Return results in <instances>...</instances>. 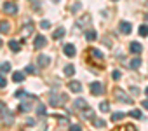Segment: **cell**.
Returning a JSON list of instances; mask_svg holds the SVG:
<instances>
[{"label":"cell","instance_id":"6da1fadb","mask_svg":"<svg viewBox=\"0 0 148 131\" xmlns=\"http://www.w3.org/2000/svg\"><path fill=\"white\" fill-rule=\"evenodd\" d=\"M66 100H68L66 94H63V93H54V94H51L49 103H51V107H61Z\"/></svg>","mask_w":148,"mask_h":131},{"label":"cell","instance_id":"7a4b0ae2","mask_svg":"<svg viewBox=\"0 0 148 131\" xmlns=\"http://www.w3.org/2000/svg\"><path fill=\"white\" fill-rule=\"evenodd\" d=\"M0 112H2V117H4V121H5V124H7V126H11V124L14 122V117H12V114L9 112V108H7L4 103H0Z\"/></svg>","mask_w":148,"mask_h":131},{"label":"cell","instance_id":"3957f363","mask_svg":"<svg viewBox=\"0 0 148 131\" xmlns=\"http://www.w3.org/2000/svg\"><path fill=\"white\" fill-rule=\"evenodd\" d=\"M4 12H5V14H12V16H14V14L18 12V6H16L14 2H5V4H4Z\"/></svg>","mask_w":148,"mask_h":131},{"label":"cell","instance_id":"277c9868","mask_svg":"<svg viewBox=\"0 0 148 131\" xmlns=\"http://www.w3.org/2000/svg\"><path fill=\"white\" fill-rule=\"evenodd\" d=\"M68 89L71 93H82V84L79 81H70L68 82Z\"/></svg>","mask_w":148,"mask_h":131},{"label":"cell","instance_id":"5b68a950","mask_svg":"<svg viewBox=\"0 0 148 131\" xmlns=\"http://www.w3.org/2000/svg\"><path fill=\"white\" fill-rule=\"evenodd\" d=\"M91 93H92L94 96L103 94V84H101V82H92V84H91Z\"/></svg>","mask_w":148,"mask_h":131},{"label":"cell","instance_id":"8992f818","mask_svg":"<svg viewBox=\"0 0 148 131\" xmlns=\"http://www.w3.org/2000/svg\"><path fill=\"white\" fill-rule=\"evenodd\" d=\"M45 44H47L45 37H44V35H37V37H35V42H33V47H35V49H42Z\"/></svg>","mask_w":148,"mask_h":131},{"label":"cell","instance_id":"52a82bcc","mask_svg":"<svg viewBox=\"0 0 148 131\" xmlns=\"http://www.w3.org/2000/svg\"><path fill=\"white\" fill-rule=\"evenodd\" d=\"M115 96H117V100H119V101H124V103H132V98H129L127 94H122V91H120V89H115Z\"/></svg>","mask_w":148,"mask_h":131},{"label":"cell","instance_id":"ba28073f","mask_svg":"<svg viewBox=\"0 0 148 131\" xmlns=\"http://www.w3.org/2000/svg\"><path fill=\"white\" fill-rule=\"evenodd\" d=\"M63 52H64L68 58H73V56H75V46H73V44H66V46L63 47Z\"/></svg>","mask_w":148,"mask_h":131},{"label":"cell","instance_id":"9c48e42d","mask_svg":"<svg viewBox=\"0 0 148 131\" xmlns=\"http://www.w3.org/2000/svg\"><path fill=\"white\" fill-rule=\"evenodd\" d=\"M120 32H122V33H125V35H129V33L132 32L131 23H129V21H122V23H120Z\"/></svg>","mask_w":148,"mask_h":131},{"label":"cell","instance_id":"30bf717a","mask_svg":"<svg viewBox=\"0 0 148 131\" xmlns=\"http://www.w3.org/2000/svg\"><path fill=\"white\" fill-rule=\"evenodd\" d=\"M129 49H131V52H132V54H139V52L143 51V46H141L139 42H131Z\"/></svg>","mask_w":148,"mask_h":131},{"label":"cell","instance_id":"8fae6325","mask_svg":"<svg viewBox=\"0 0 148 131\" xmlns=\"http://www.w3.org/2000/svg\"><path fill=\"white\" fill-rule=\"evenodd\" d=\"M73 103H75V107H77L79 110H86V108H87V101H86L84 98H77Z\"/></svg>","mask_w":148,"mask_h":131},{"label":"cell","instance_id":"7c38bea8","mask_svg":"<svg viewBox=\"0 0 148 131\" xmlns=\"http://www.w3.org/2000/svg\"><path fill=\"white\" fill-rule=\"evenodd\" d=\"M37 61H38V65H40V67H47V65L51 63V58H49V56H45V54H40Z\"/></svg>","mask_w":148,"mask_h":131},{"label":"cell","instance_id":"4fadbf2b","mask_svg":"<svg viewBox=\"0 0 148 131\" xmlns=\"http://www.w3.org/2000/svg\"><path fill=\"white\" fill-rule=\"evenodd\" d=\"M9 47H11V51L19 52V51H21V42H18V40H9Z\"/></svg>","mask_w":148,"mask_h":131},{"label":"cell","instance_id":"5bb4252c","mask_svg":"<svg viewBox=\"0 0 148 131\" xmlns=\"http://www.w3.org/2000/svg\"><path fill=\"white\" fill-rule=\"evenodd\" d=\"M129 67H131L132 70L139 68V67H141V58H134V59H131V63H129Z\"/></svg>","mask_w":148,"mask_h":131},{"label":"cell","instance_id":"9a60e30c","mask_svg":"<svg viewBox=\"0 0 148 131\" xmlns=\"http://www.w3.org/2000/svg\"><path fill=\"white\" fill-rule=\"evenodd\" d=\"M73 74H75V67H73V65H66V67H64V75L71 77Z\"/></svg>","mask_w":148,"mask_h":131},{"label":"cell","instance_id":"2e32d148","mask_svg":"<svg viewBox=\"0 0 148 131\" xmlns=\"http://www.w3.org/2000/svg\"><path fill=\"white\" fill-rule=\"evenodd\" d=\"M64 32H66V30H64L63 26H59V28H58V30L54 32V35H52V39H56V40H59V39H61V37L64 35Z\"/></svg>","mask_w":148,"mask_h":131},{"label":"cell","instance_id":"e0dca14e","mask_svg":"<svg viewBox=\"0 0 148 131\" xmlns=\"http://www.w3.org/2000/svg\"><path fill=\"white\" fill-rule=\"evenodd\" d=\"M96 37H98V33H96L94 30H87V32H86V39H87L89 42H92V40H96Z\"/></svg>","mask_w":148,"mask_h":131},{"label":"cell","instance_id":"ac0fdd59","mask_svg":"<svg viewBox=\"0 0 148 131\" xmlns=\"http://www.w3.org/2000/svg\"><path fill=\"white\" fill-rule=\"evenodd\" d=\"M12 81H14V82H23V81H25V74L14 72V74H12Z\"/></svg>","mask_w":148,"mask_h":131},{"label":"cell","instance_id":"d6986e66","mask_svg":"<svg viewBox=\"0 0 148 131\" xmlns=\"http://www.w3.org/2000/svg\"><path fill=\"white\" fill-rule=\"evenodd\" d=\"M0 72H2V74H7V72H11V63L4 61L2 65H0Z\"/></svg>","mask_w":148,"mask_h":131},{"label":"cell","instance_id":"ffe728a7","mask_svg":"<svg viewBox=\"0 0 148 131\" xmlns=\"http://www.w3.org/2000/svg\"><path fill=\"white\" fill-rule=\"evenodd\" d=\"M89 51H91V54H92L96 59H103V52H101L99 49H94V47H92V49H89Z\"/></svg>","mask_w":148,"mask_h":131},{"label":"cell","instance_id":"44dd1931","mask_svg":"<svg viewBox=\"0 0 148 131\" xmlns=\"http://www.w3.org/2000/svg\"><path fill=\"white\" fill-rule=\"evenodd\" d=\"M7 32H9V23L2 21V23H0V33H7Z\"/></svg>","mask_w":148,"mask_h":131},{"label":"cell","instance_id":"7402d4cb","mask_svg":"<svg viewBox=\"0 0 148 131\" xmlns=\"http://www.w3.org/2000/svg\"><path fill=\"white\" fill-rule=\"evenodd\" d=\"M92 126H96V128H105V121H103V119H92Z\"/></svg>","mask_w":148,"mask_h":131},{"label":"cell","instance_id":"603a6c76","mask_svg":"<svg viewBox=\"0 0 148 131\" xmlns=\"http://www.w3.org/2000/svg\"><path fill=\"white\" fill-rule=\"evenodd\" d=\"M139 35L141 37H146L148 35V25H141L139 26Z\"/></svg>","mask_w":148,"mask_h":131},{"label":"cell","instance_id":"cb8c5ba5","mask_svg":"<svg viewBox=\"0 0 148 131\" xmlns=\"http://www.w3.org/2000/svg\"><path fill=\"white\" fill-rule=\"evenodd\" d=\"M30 108H32L30 103H25V101H23V103L19 105V112H30Z\"/></svg>","mask_w":148,"mask_h":131},{"label":"cell","instance_id":"d4e9b609","mask_svg":"<svg viewBox=\"0 0 148 131\" xmlns=\"http://www.w3.org/2000/svg\"><path fill=\"white\" fill-rule=\"evenodd\" d=\"M37 114H38V115H45V114H47V108H45V107L40 103V105L37 107Z\"/></svg>","mask_w":148,"mask_h":131},{"label":"cell","instance_id":"484cf974","mask_svg":"<svg viewBox=\"0 0 148 131\" xmlns=\"http://www.w3.org/2000/svg\"><path fill=\"white\" fill-rule=\"evenodd\" d=\"M125 117V114L124 112H117V114H113L112 115V121H120V119H124Z\"/></svg>","mask_w":148,"mask_h":131},{"label":"cell","instance_id":"4316f807","mask_svg":"<svg viewBox=\"0 0 148 131\" xmlns=\"http://www.w3.org/2000/svg\"><path fill=\"white\" fill-rule=\"evenodd\" d=\"M40 26H42L44 30H49V28H51V21H49V19H42V21H40Z\"/></svg>","mask_w":148,"mask_h":131},{"label":"cell","instance_id":"83f0119b","mask_svg":"<svg viewBox=\"0 0 148 131\" xmlns=\"http://www.w3.org/2000/svg\"><path fill=\"white\" fill-rule=\"evenodd\" d=\"M99 110L106 114V112L110 110V107H108V103H106V101H101V103H99Z\"/></svg>","mask_w":148,"mask_h":131},{"label":"cell","instance_id":"f1b7e54d","mask_svg":"<svg viewBox=\"0 0 148 131\" xmlns=\"http://www.w3.org/2000/svg\"><path fill=\"white\" fill-rule=\"evenodd\" d=\"M131 117H134V119H141L143 117V114L139 112V110H131V114H129Z\"/></svg>","mask_w":148,"mask_h":131},{"label":"cell","instance_id":"f546056e","mask_svg":"<svg viewBox=\"0 0 148 131\" xmlns=\"http://www.w3.org/2000/svg\"><path fill=\"white\" fill-rule=\"evenodd\" d=\"M25 94H26V91H25V89H18V91L14 93V96H16V98H23Z\"/></svg>","mask_w":148,"mask_h":131},{"label":"cell","instance_id":"4dcf8cb0","mask_svg":"<svg viewBox=\"0 0 148 131\" xmlns=\"http://www.w3.org/2000/svg\"><path fill=\"white\" fill-rule=\"evenodd\" d=\"M32 32H33V25H32V23H28V26H25V33H26V35H30Z\"/></svg>","mask_w":148,"mask_h":131},{"label":"cell","instance_id":"1f68e13d","mask_svg":"<svg viewBox=\"0 0 148 131\" xmlns=\"http://www.w3.org/2000/svg\"><path fill=\"white\" fill-rule=\"evenodd\" d=\"M70 131H82V128H80L79 124H71V126H70Z\"/></svg>","mask_w":148,"mask_h":131},{"label":"cell","instance_id":"d6a6232c","mask_svg":"<svg viewBox=\"0 0 148 131\" xmlns=\"http://www.w3.org/2000/svg\"><path fill=\"white\" fill-rule=\"evenodd\" d=\"M7 86V81H5V77L4 75H0V88H5Z\"/></svg>","mask_w":148,"mask_h":131},{"label":"cell","instance_id":"836d02e7","mask_svg":"<svg viewBox=\"0 0 148 131\" xmlns=\"http://www.w3.org/2000/svg\"><path fill=\"white\" fill-rule=\"evenodd\" d=\"M112 77H113V79H115V81H119V79H120V77H122V74H120V72H119V70H115V72H113V74H112Z\"/></svg>","mask_w":148,"mask_h":131},{"label":"cell","instance_id":"e575fe53","mask_svg":"<svg viewBox=\"0 0 148 131\" xmlns=\"http://www.w3.org/2000/svg\"><path fill=\"white\" fill-rule=\"evenodd\" d=\"M79 9H80V4H79V2H77V4H73V6H71V12H77Z\"/></svg>","mask_w":148,"mask_h":131},{"label":"cell","instance_id":"d590c367","mask_svg":"<svg viewBox=\"0 0 148 131\" xmlns=\"http://www.w3.org/2000/svg\"><path fill=\"white\" fill-rule=\"evenodd\" d=\"M25 72H26V74H33V72H35V68L30 65V67H26V68H25Z\"/></svg>","mask_w":148,"mask_h":131},{"label":"cell","instance_id":"8d00e7d4","mask_svg":"<svg viewBox=\"0 0 148 131\" xmlns=\"http://www.w3.org/2000/svg\"><path fill=\"white\" fill-rule=\"evenodd\" d=\"M131 93H132V94H139V89H138L136 86H131Z\"/></svg>","mask_w":148,"mask_h":131},{"label":"cell","instance_id":"74e56055","mask_svg":"<svg viewBox=\"0 0 148 131\" xmlns=\"http://www.w3.org/2000/svg\"><path fill=\"white\" fill-rule=\"evenodd\" d=\"M28 126H35V119L30 117V119H28Z\"/></svg>","mask_w":148,"mask_h":131},{"label":"cell","instance_id":"f35d334b","mask_svg":"<svg viewBox=\"0 0 148 131\" xmlns=\"http://www.w3.org/2000/svg\"><path fill=\"white\" fill-rule=\"evenodd\" d=\"M141 105H143V107H145V108H146V110H148V100H145V101H143V103H141Z\"/></svg>","mask_w":148,"mask_h":131},{"label":"cell","instance_id":"ab89813d","mask_svg":"<svg viewBox=\"0 0 148 131\" xmlns=\"http://www.w3.org/2000/svg\"><path fill=\"white\" fill-rule=\"evenodd\" d=\"M145 21H146V23H148V14H146V16H145Z\"/></svg>","mask_w":148,"mask_h":131},{"label":"cell","instance_id":"60d3db41","mask_svg":"<svg viewBox=\"0 0 148 131\" xmlns=\"http://www.w3.org/2000/svg\"><path fill=\"white\" fill-rule=\"evenodd\" d=\"M145 94H146V96H148V88H146V89H145Z\"/></svg>","mask_w":148,"mask_h":131},{"label":"cell","instance_id":"b9f144b4","mask_svg":"<svg viewBox=\"0 0 148 131\" xmlns=\"http://www.w3.org/2000/svg\"><path fill=\"white\" fill-rule=\"evenodd\" d=\"M52 2H54V4H59V0H52Z\"/></svg>","mask_w":148,"mask_h":131},{"label":"cell","instance_id":"7bdbcfd3","mask_svg":"<svg viewBox=\"0 0 148 131\" xmlns=\"http://www.w3.org/2000/svg\"><path fill=\"white\" fill-rule=\"evenodd\" d=\"M0 47H2V39H0Z\"/></svg>","mask_w":148,"mask_h":131},{"label":"cell","instance_id":"ee69618b","mask_svg":"<svg viewBox=\"0 0 148 131\" xmlns=\"http://www.w3.org/2000/svg\"><path fill=\"white\" fill-rule=\"evenodd\" d=\"M113 2H117V0H113Z\"/></svg>","mask_w":148,"mask_h":131},{"label":"cell","instance_id":"f6af8a7d","mask_svg":"<svg viewBox=\"0 0 148 131\" xmlns=\"http://www.w3.org/2000/svg\"><path fill=\"white\" fill-rule=\"evenodd\" d=\"M146 6H148V2H146Z\"/></svg>","mask_w":148,"mask_h":131}]
</instances>
